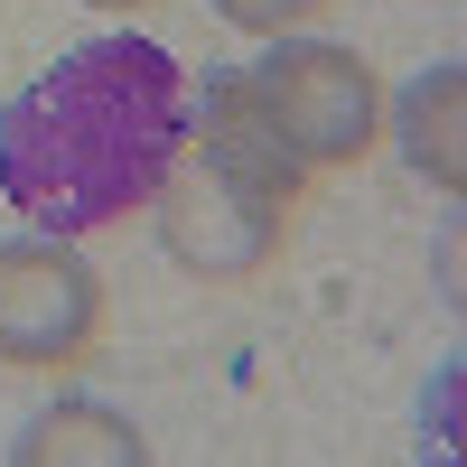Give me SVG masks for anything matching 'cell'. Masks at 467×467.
<instances>
[{"label": "cell", "mask_w": 467, "mask_h": 467, "mask_svg": "<svg viewBox=\"0 0 467 467\" xmlns=\"http://www.w3.org/2000/svg\"><path fill=\"white\" fill-rule=\"evenodd\" d=\"M197 85L160 37H85L0 103V197L37 234H94L160 197Z\"/></svg>", "instance_id": "6da1fadb"}, {"label": "cell", "mask_w": 467, "mask_h": 467, "mask_svg": "<svg viewBox=\"0 0 467 467\" xmlns=\"http://www.w3.org/2000/svg\"><path fill=\"white\" fill-rule=\"evenodd\" d=\"M253 103L271 112L281 150L318 178V169H356L374 150V122H383V85L356 47H327V37H271V47L244 66Z\"/></svg>", "instance_id": "7a4b0ae2"}, {"label": "cell", "mask_w": 467, "mask_h": 467, "mask_svg": "<svg viewBox=\"0 0 467 467\" xmlns=\"http://www.w3.org/2000/svg\"><path fill=\"white\" fill-rule=\"evenodd\" d=\"M160 244L178 271H197V281H253V271L281 262L290 244V197H271V187H253L244 169L206 160L197 140L169 160L160 178Z\"/></svg>", "instance_id": "3957f363"}, {"label": "cell", "mask_w": 467, "mask_h": 467, "mask_svg": "<svg viewBox=\"0 0 467 467\" xmlns=\"http://www.w3.org/2000/svg\"><path fill=\"white\" fill-rule=\"evenodd\" d=\"M103 327V281L75 234H10L0 244V365H75Z\"/></svg>", "instance_id": "277c9868"}, {"label": "cell", "mask_w": 467, "mask_h": 467, "mask_svg": "<svg viewBox=\"0 0 467 467\" xmlns=\"http://www.w3.org/2000/svg\"><path fill=\"white\" fill-rule=\"evenodd\" d=\"M187 140L206 150V160H224V169H244L253 187H271V197H290L299 206V187H308V169L281 150V131H271V112L253 103V85H244V66H224V75H206V103L187 112Z\"/></svg>", "instance_id": "5b68a950"}, {"label": "cell", "mask_w": 467, "mask_h": 467, "mask_svg": "<svg viewBox=\"0 0 467 467\" xmlns=\"http://www.w3.org/2000/svg\"><path fill=\"white\" fill-rule=\"evenodd\" d=\"M10 467H150V440L103 402H57L10 440Z\"/></svg>", "instance_id": "8992f818"}, {"label": "cell", "mask_w": 467, "mask_h": 467, "mask_svg": "<svg viewBox=\"0 0 467 467\" xmlns=\"http://www.w3.org/2000/svg\"><path fill=\"white\" fill-rule=\"evenodd\" d=\"M458 103H467V75H458V66H420L411 85H402V150H411V169L431 178L440 197H458V187H467Z\"/></svg>", "instance_id": "52a82bcc"}, {"label": "cell", "mask_w": 467, "mask_h": 467, "mask_svg": "<svg viewBox=\"0 0 467 467\" xmlns=\"http://www.w3.org/2000/svg\"><path fill=\"white\" fill-rule=\"evenodd\" d=\"M215 10H224L234 28H253V37H290L299 19H318L327 0H215Z\"/></svg>", "instance_id": "ba28073f"}, {"label": "cell", "mask_w": 467, "mask_h": 467, "mask_svg": "<svg viewBox=\"0 0 467 467\" xmlns=\"http://www.w3.org/2000/svg\"><path fill=\"white\" fill-rule=\"evenodd\" d=\"M85 10H150V0H85Z\"/></svg>", "instance_id": "9c48e42d"}]
</instances>
